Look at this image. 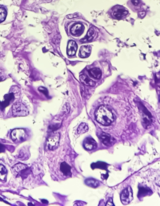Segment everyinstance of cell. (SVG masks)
Masks as SVG:
<instances>
[{
	"instance_id": "6da1fadb",
	"label": "cell",
	"mask_w": 160,
	"mask_h": 206,
	"mask_svg": "<svg viewBox=\"0 0 160 206\" xmlns=\"http://www.w3.org/2000/svg\"><path fill=\"white\" fill-rule=\"evenodd\" d=\"M96 120L103 126H109L115 120V116L112 111L108 106H101L95 113Z\"/></svg>"
},
{
	"instance_id": "7a4b0ae2",
	"label": "cell",
	"mask_w": 160,
	"mask_h": 206,
	"mask_svg": "<svg viewBox=\"0 0 160 206\" xmlns=\"http://www.w3.org/2000/svg\"><path fill=\"white\" fill-rule=\"evenodd\" d=\"M12 113L16 117H24L28 115V110L23 103L17 102L13 105Z\"/></svg>"
},
{
	"instance_id": "3957f363",
	"label": "cell",
	"mask_w": 160,
	"mask_h": 206,
	"mask_svg": "<svg viewBox=\"0 0 160 206\" xmlns=\"http://www.w3.org/2000/svg\"><path fill=\"white\" fill-rule=\"evenodd\" d=\"M60 134L53 133L48 137L46 142V148L48 150L53 151L56 149L59 145Z\"/></svg>"
},
{
	"instance_id": "277c9868",
	"label": "cell",
	"mask_w": 160,
	"mask_h": 206,
	"mask_svg": "<svg viewBox=\"0 0 160 206\" xmlns=\"http://www.w3.org/2000/svg\"><path fill=\"white\" fill-rule=\"evenodd\" d=\"M27 137L26 131L23 129H16L11 133V138L16 143H20L24 141Z\"/></svg>"
},
{
	"instance_id": "5b68a950",
	"label": "cell",
	"mask_w": 160,
	"mask_h": 206,
	"mask_svg": "<svg viewBox=\"0 0 160 206\" xmlns=\"http://www.w3.org/2000/svg\"><path fill=\"white\" fill-rule=\"evenodd\" d=\"M133 199V190L130 186H128L122 191L121 195V202L124 205H127L131 202Z\"/></svg>"
},
{
	"instance_id": "8992f818",
	"label": "cell",
	"mask_w": 160,
	"mask_h": 206,
	"mask_svg": "<svg viewBox=\"0 0 160 206\" xmlns=\"http://www.w3.org/2000/svg\"><path fill=\"white\" fill-rule=\"evenodd\" d=\"M99 138L101 142L103 143L104 145L107 147L112 146L115 142V140L110 134L106 133H101L99 134Z\"/></svg>"
},
{
	"instance_id": "52a82bcc",
	"label": "cell",
	"mask_w": 160,
	"mask_h": 206,
	"mask_svg": "<svg viewBox=\"0 0 160 206\" xmlns=\"http://www.w3.org/2000/svg\"><path fill=\"white\" fill-rule=\"evenodd\" d=\"M97 32H98L97 30L95 27H94V26H92V27H91L88 31L87 35L83 39H81V42L86 43L92 41V40H94L97 36Z\"/></svg>"
},
{
	"instance_id": "ba28073f",
	"label": "cell",
	"mask_w": 160,
	"mask_h": 206,
	"mask_svg": "<svg viewBox=\"0 0 160 206\" xmlns=\"http://www.w3.org/2000/svg\"><path fill=\"white\" fill-rule=\"evenodd\" d=\"M83 146L85 149L88 151H92L97 148V144L94 139H93L92 138H90V137H88L84 140Z\"/></svg>"
},
{
	"instance_id": "9c48e42d",
	"label": "cell",
	"mask_w": 160,
	"mask_h": 206,
	"mask_svg": "<svg viewBox=\"0 0 160 206\" xmlns=\"http://www.w3.org/2000/svg\"><path fill=\"white\" fill-rule=\"evenodd\" d=\"M85 27L82 24L77 23L72 26L70 29V33L74 36H80L83 33Z\"/></svg>"
},
{
	"instance_id": "30bf717a",
	"label": "cell",
	"mask_w": 160,
	"mask_h": 206,
	"mask_svg": "<svg viewBox=\"0 0 160 206\" xmlns=\"http://www.w3.org/2000/svg\"><path fill=\"white\" fill-rule=\"evenodd\" d=\"M14 99V95L12 93L7 94L4 96V100L2 102H0V108H1V110H3L4 108L8 106Z\"/></svg>"
},
{
	"instance_id": "8fae6325",
	"label": "cell",
	"mask_w": 160,
	"mask_h": 206,
	"mask_svg": "<svg viewBox=\"0 0 160 206\" xmlns=\"http://www.w3.org/2000/svg\"><path fill=\"white\" fill-rule=\"evenodd\" d=\"M78 49V45L74 41H70L68 42L67 48V55L69 56H74L76 51Z\"/></svg>"
},
{
	"instance_id": "7c38bea8",
	"label": "cell",
	"mask_w": 160,
	"mask_h": 206,
	"mask_svg": "<svg viewBox=\"0 0 160 206\" xmlns=\"http://www.w3.org/2000/svg\"><path fill=\"white\" fill-rule=\"evenodd\" d=\"M92 51V47L90 46H83L80 48L79 56L81 58H87L90 56Z\"/></svg>"
},
{
	"instance_id": "4fadbf2b",
	"label": "cell",
	"mask_w": 160,
	"mask_h": 206,
	"mask_svg": "<svg viewBox=\"0 0 160 206\" xmlns=\"http://www.w3.org/2000/svg\"><path fill=\"white\" fill-rule=\"evenodd\" d=\"M79 79L81 82L87 86H94L96 85V83L93 80H92L89 77L85 75V74H82V75L80 76Z\"/></svg>"
},
{
	"instance_id": "5bb4252c",
	"label": "cell",
	"mask_w": 160,
	"mask_h": 206,
	"mask_svg": "<svg viewBox=\"0 0 160 206\" xmlns=\"http://www.w3.org/2000/svg\"><path fill=\"white\" fill-rule=\"evenodd\" d=\"M60 170L65 176H69L71 175V167L65 162H64L60 165Z\"/></svg>"
},
{
	"instance_id": "9a60e30c",
	"label": "cell",
	"mask_w": 160,
	"mask_h": 206,
	"mask_svg": "<svg viewBox=\"0 0 160 206\" xmlns=\"http://www.w3.org/2000/svg\"><path fill=\"white\" fill-rule=\"evenodd\" d=\"M88 73H89L90 76L96 79V80H99L102 76V72L101 71V70L98 68H93L89 70Z\"/></svg>"
},
{
	"instance_id": "2e32d148",
	"label": "cell",
	"mask_w": 160,
	"mask_h": 206,
	"mask_svg": "<svg viewBox=\"0 0 160 206\" xmlns=\"http://www.w3.org/2000/svg\"><path fill=\"white\" fill-rule=\"evenodd\" d=\"M127 14L128 12L125 9H117L114 11L113 15L115 18L120 19L122 18V17H125Z\"/></svg>"
},
{
	"instance_id": "e0dca14e",
	"label": "cell",
	"mask_w": 160,
	"mask_h": 206,
	"mask_svg": "<svg viewBox=\"0 0 160 206\" xmlns=\"http://www.w3.org/2000/svg\"><path fill=\"white\" fill-rule=\"evenodd\" d=\"M91 168L94 170L96 168H98V169H101V170H107V168H108V165L106 164L104 162H102V161H98L97 162V163H94L91 165Z\"/></svg>"
},
{
	"instance_id": "ac0fdd59",
	"label": "cell",
	"mask_w": 160,
	"mask_h": 206,
	"mask_svg": "<svg viewBox=\"0 0 160 206\" xmlns=\"http://www.w3.org/2000/svg\"><path fill=\"white\" fill-rule=\"evenodd\" d=\"M85 184L88 186H90L92 188H97L99 186V181H98L97 180L95 179H93V178H88L87 179H86L85 181Z\"/></svg>"
},
{
	"instance_id": "d6986e66",
	"label": "cell",
	"mask_w": 160,
	"mask_h": 206,
	"mask_svg": "<svg viewBox=\"0 0 160 206\" xmlns=\"http://www.w3.org/2000/svg\"><path fill=\"white\" fill-rule=\"evenodd\" d=\"M27 166L26 165H24L23 163H17L15 165L12 167V171L14 173L16 174H19L21 171H23V170L27 168Z\"/></svg>"
},
{
	"instance_id": "ffe728a7",
	"label": "cell",
	"mask_w": 160,
	"mask_h": 206,
	"mask_svg": "<svg viewBox=\"0 0 160 206\" xmlns=\"http://www.w3.org/2000/svg\"><path fill=\"white\" fill-rule=\"evenodd\" d=\"M152 194V191L150 190L149 188H140L139 194H138V196L139 198H141V197L149 195V194Z\"/></svg>"
},
{
	"instance_id": "44dd1931",
	"label": "cell",
	"mask_w": 160,
	"mask_h": 206,
	"mask_svg": "<svg viewBox=\"0 0 160 206\" xmlns=\"http://www.w3.org/2000/svg\"><path fill=\"white\" fill-rule=\"evenodd\" d=\"M88 130V126L86 123H81L78 126L77 131L78 133L81 134L87 133Z\"/></svg>"
},
{
	"instance_id": "7402d4cb",
	"label": "cell",
	"mask_w": 160,
	"mask_h": 206,
	"mask_svg": "<svg viewBox=\"0 0 160 206\" xmlns=\"http://www.w3.org/2000/svg\"><path fill=\"white\" fill-rule=\"evenodd\" d=\"M7 175V170L6 168L2 165H0V180L5 181Z\"/></svg>"
},
{
	"instance_id": "603a6c76",
	"label": "cell",
	"mask_w": 160,
	"mask_h": 206,
	"mask_svg": "<svg viewBox=\"0 0 160 206\" xmlns=\"http://www.w3.org/2000/svg\"><path fill=\"white\" fill-rule=\"evenodd\" d=\"M7 11L4 8H0V23H2L6 19Z\"/></svg>"
},
{
	"instance_id": "cb8c5ba5",
	"label": "cell",
	"mask_w": 160,
	"mask_h": 206,
	"mask_svg": "<svg viewBox=\"0 0 160 206\" xmlns=\"http://www.w3.org/2000/svg\"><path fill=\"white\" fill-rule=\"evenodd\" d=\"M39 90L41 91V92L44 93L46 95H47V89H46V88H44V87H40V88H39Z\"/></svg>"
},
{
	"instance_id": "d4e9b609",
	"label": "cell",
	"mask_w": 160,
	"mask_h": 206,
	"mask_svg": "<svg viewBox=\"0 0 160 206\" xmlns=\"http://www.w3.org/2000/svg\"><path fill=\"white\" fill-rule=\"evenodd\" d=\"M78 17V14H69L67 16V17L68 19H73V18H76V17Z\"/></svg>"
},
{
	"instance_id": "484cf974",
	"label": "cell",
	"mask_w": 160,
	"mask_h": 206,
	"mask_svg": "<svg viewBox=\"0 0 160 206\" xmlns=\"http://www.w3.org/2000/svg\"><path fill=\"white\" fill-rule=\"evenodd\" d=\"M145 12H140L139 13V17H140V18H144V17H145Z\"/></svg>"
},
{
	"instance_id": "4316f807",
	"label": "cell",
	"mask_w": 160,
	"mask_h": 206,
	"mask_svg": "<svg viewBox=\"0 0 160 206\" xmlns=\"http://www.w3.org/2000/svg\"><path fill=\"white\" fill-rule=\"evenodd\" d=\"M5 151V147L2 144H0V153L4 152Z\"/></svg>"
},
{
	"instance_id": "83f0119b",
	"label": "cell",
	"mask_w": 160,
	"mask_h": 206,
	"mask_svg": "<svg viewBox=\"0 0 160 206\" xmlns=\"http://www.w3.org/2000/svg\"><path fill=\"white\" fill-rule=\"evenodd\" d=\"M131 2H132V3L133 4V5L136 6V5H138L139 4L140 1H139V0H132Z\"/></svg>"
},
{
	"instance_id": "f1b7e54d",
	"label": "cell",
	"mask_w": 160,
	"mask_h": 206,
	"mask_svg": "<svg viewBox=\"0 0 160 206\" xmlns=\"http://www.w3.org/2000/svg\"><path fill=\"white\" fill-rule=\"evenodd\" d=\"M106 205H114L113 203V202H112V199H110L109 200V201L107 202V203H106Z\"/></svg>"
},
{
	"instance_id": "f546056e",
	"label": "cell",
	"mask_w": 160,
	"mask_h": 206,
	"mask_svg": "<svg viewBox=\"0 0 160 206\" xmlns=\"http://www.w3.org/2000/svg\"><path fill=\"white\" fill-rule=\"evenodd\" d=\"M156 184H157V185H158L159 186H160V178L158 179V180L156 181Z\"/></svg>"
},
{
	"instance_id": "4dcf8cb0",
	"label": "cell",
	"mask_w": 160,
	"mask_h": 206,
	"mask_svg": "<svg viewBox=\"0 0 160 206\" xmlns=\"http://www.w3.org/2000/svg\"><path fill=\"white\" fill-rule=\"evenodd\" d=\"M42 201L43 202H47V201H45V200H42Z\"/></svg>"
}]
</instances>
